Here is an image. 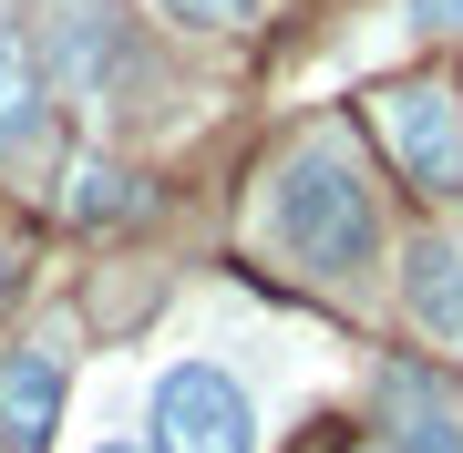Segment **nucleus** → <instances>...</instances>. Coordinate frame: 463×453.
Wrapping results in <instances>:
<instances>
[{
    "label": "nucleus",
    "instance_id": "nucleus-8",
    "mask_svg": "<svg viewBox=\"0 0 463 453\" xmlns=\"http://www.w3.org/2000/svg\"><path fill=\"white\" fill-rule=\"evenodd\" d=\"M381 392H392V402H412V422H402V433H412V443H402V453H463V433H453V412H432L422 371H392V382H381Z\"/></svg>",
    "mask_w": 463,
    "mask_h": 453
},
{
    "label": "nucleus",
    "instance_id": "nucleus-13",
    "mask_svg": "<svg viewBox=\"0 0 463 453\" xmlns=\"http://www.w3.org/2000/svg\"><path fill=\"white\" fill-rule=\"evenodd\" d=\"M361 453H402V443H361Z\"/></svg>",
    "mask_w": 463,
    "mask_h": 453
},
{
    "label": "nucleus",
    "instance_id": "nucleus-5",
    "mask_svg": "<svg viewBox=\"0 0 463 453\" xmlns=\"http://www.w3.org/2000/svg\"><path fill=\"white\" fill-rule=\"evenodd\" d=\"M402 299H412L422 340L463 351V237H422V248H412V269H402Z\"/></svg>",
    "mask_w": 463,
    "mask_h": 453
},
{
    "label": "nucleus",
    "instance_id": "nucleus-10",
    "mask_svg": "<svg viewBox=\"0 0 463 453\" xmlns=\"http://www.w3.org/2000/svg\"><path fill=\"white\" fill-rule=\"evenodd\" d=\"M165 21H196V32L216 21L227 32V21H258V0H165Z\"/></svg>",
    "mask_w": 463,
    "mask_h": 453
},
{
    "label": "nucleus",
    "instance_id": "nucleus-4",
    "mask_svg": "<svg viewBox=\"0 0 463 453\" xmlns=\"http://www.w3.org/2000/svg\"><path fill=\"white\" fill-rule=\"evenodd\" d=\"M52 422H62V361H52V351H11V361H0V443L42 453Z\"/></svg>",
    "mask_w": 463,
    "mask_h": 453
},
{
    "label": "nucleus",
    "instance_id": "nucleus-1",
    "mask_svg": "<svg viewBox=\"0 0 463 453\" xmlns=\"http://www.w3.org/2000/svg\"><path fill=\"white\" fill-rule=\"evenodd\" d=\"M258 237L288 258V269H309V278H361L371 258H381V196L361 185V165H350V145H298L279 185H268V206H258Z\"/></svg>",
    "mask_w": 463,
    "mask_h": 453
},
{
    "label": "nucleus",
    "instance_id": "nucleus-12",
    "mask_svg": "<svg viewBox=\"0 0 463 453\" xmlns=\"http://www.w3.org/2000/svg\"><path fill=\"white\" fill-rule=\"evenodd\" d=\"M93 453H155V443H93Z\"/></svg>",
    "mask_w": 463,
    "mask_h": 453
},
{
    "label": "nucleus",
    "instance_id": "nucleus-7",
    "mask_svg": "<svg viewBox=\"0 0 463 453\" xmlns=\"http://www.w3.org/2000/svg\"><path fill=\"white\" fill-rule=\"evenodd\" d=\"M32 103H42V83H32V52H21V32L0 21V145H21V135H32Z\"/></svg>",
    "mask_w": 463,
    "mask_h": 453
},
{
    "label": "nucleus",
    "instance_id": "nucleus-2",
    "mask_svg": "<svg viewBox=\"0 0 463 453\" xmlns=\"http://www.w3.org/2000/svg\"><path fill=\"white\" fill-rule=\"evenodd\" d=\"M155 453H258V402L227 361H175L155 382Z\"/></svg>",
    "mask_w": 463,
    "mask_h": 453
},
{
    "label": "nucleus",
    "instance_id": "nucleus-6",
    "mask_svg": "<svg viewBox=\"0 0 463 453\" xmlns=\"http://www.w3.org/2000/svg\"><path fill=\"white\" fill-rule=\"evenodd\" d=\"M62 62H72V83L103 93V103L124 83H145V62H134L124 32H114V11H93V0H62Z\"/></svg>",
    "mask_w": 463,
    "mask_h": 453
},
{
    "label": "nucleus",
    "instance_id": "nucleus-3",
    "mask_svg": "<svg viewBox=\"0 0 463 453\" xmlns=\"http://www.w3.org/2000/svg\"><path fill=\"white\" fill-rule=\"evenodd\" d=\"M381 124H392L402 165H412L422 185H453V155H463V114H453V93H443V83H402L392 103H381Z\"/></svg>",
    "mask_w": 463,
    "mask_h": 453
},
{
    "label": "nucleus",
    "instance_id": "nucleus-9",
    "mask_svg": "<svg viewBox=\"0 0 463 453\" xmlns=\"http://www.w3.org/2000/svg\"><path fill=\"white\" fill-rule=\"evenodd\" d=\"M72 185H83V196H72L83 217H134V175H114V165H83Z\"/></svg>",
    "mask_w": 463,
    "mask_h": 453
},
{
    "label": "nucleus",
    "instance_id": "nucleus-11",
    "mask_svg": "<svg viewBox=\"0 0 463 453\" xmlns=\"http://www.w3.org/2000/svg\"><path fill=\"white\" fill-rule=\"evenodd\" d=\"M412 21L422 32H463V0H412Z\"/></svg>",
    "mask_w": 463,
    "mask_h": 453
}]
</instances>
